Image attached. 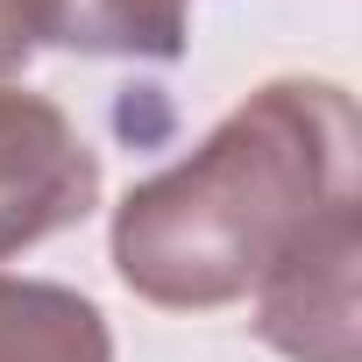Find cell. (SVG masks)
Instances as JSON below:
<instances>
[{
    "label": "cell",
    "mask_w": 362,
    "mask_h": 362,
    "mask_svg": "<svg viewBox=\"0 0 362 362\" xmlns=\"http://www.w3.org/2000/svg\"><path fill=\"white\" fill-rule=\"evenodd\" d=\"M362 214V121L327 78L256 86L192 156L114 206V270L163 313L256 298L305 242Z\"/></svg>",
    "instance_id": "cell-1"
},
{
    "label": "cell",
    "mask_w": 362,
    "mask_h": 362,
    "mask_svg": "<svg viewBox=\"0 0 362 362\" xmlns=\"http://www.w3.org/2000/svg\"><path fill=\"white\" fill-rule=\"evenodd\" d=\"M0 362H114L107 313L71 284L0 270Z\"/></svg>",
    "instance_id": "cell-5"
},
{
    "label": "cell",
    "mask_w": 362,
    "mask_h": 362,
    "mask_svg": "<svg viewBox=\"0 0 362 362\" xmlns=\"http://www.w3.org/2000/svg\"><path fill=\"white\" fill-rule=\"evenodd\" d=\"M29 43L78 50V57H142L170 64L185 57V0H15Z\"/></svg>",
    "instance_id": "cell-4"
},
{
    "label": "cell",
    "mask_w": 362,
    "mask_h": 362,
    "mask_svg": "<svg viewBox=\"0 0 362 362\" xmlns=\"http://www.w3.org/2000/svg\"><path fill=\"white\" fill-rule=\"evenodd\" d=\"M355 263L362 214H341L270 284H256V334L291 362H355Z\"/></svg>",
    "instance_id": "cell-3"
},
{
    "label": "cell",
    "mask_w": 362,
    "mask_h": 362,
    "mask_svg": "<svg viewBox=\"0 0 362 362\" xmlns=\"http://www.w3.org/2000/svg\"><path fill=\"white\" fill-rule=\"evenodd\" d=\"M100 206V149L78 121L22 86H0V256H22Z\"/></svg>",
    "instance_id": "cell-2"
},
{
    "label": "cell",
    "mask_w": 362,
    "mask_h": 362,
    "mask_svg": "<svg viewBox=\"0 0 362 362\" xmlns=\"http://www.w3.org/2000/svg\"><path fill=\"white\" fill-rule=\"evenodd\" d=\"M29 57H36V43H29V29L15 15V0H0V86H8L15 71H29Z\"/></svg>",
    "instance_id": "cell-6"
}]
</instances>
